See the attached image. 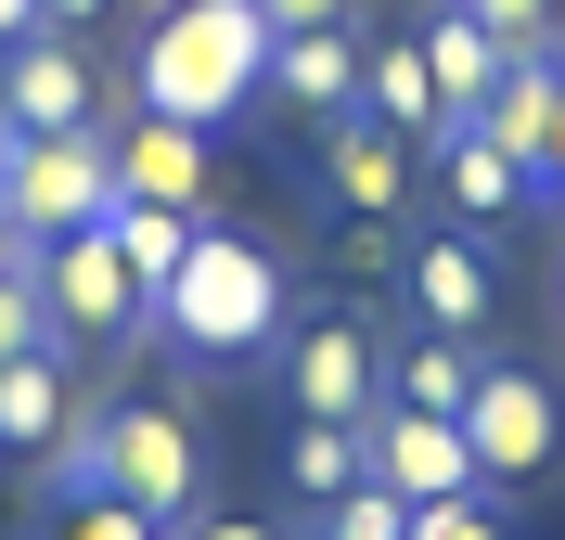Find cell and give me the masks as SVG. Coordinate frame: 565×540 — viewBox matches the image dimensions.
<instances>
[{
    "mask_svg": "<svg viewBox=\"0 0 565 540\" xmlns=\"http://www.w3.org/2000/svg\"><path fill=\"white\" fill-rule=\"evenodd\" d=\"M270 13L257 0H168L154 39L129 52V104L141 116H180V129H218V116L257 104V77H270Z\"/></svg>",
    "mask_w": 565,
    "mask_h": 540,
    "instance_id": "cell-1",
    "label": "cell"
},
{
    "mask_svg": "<svg viewBox=\"0 0 565 540\" xmlns=\"http://www.w3.org/2000/svg\"><path fill=\"white\" fill-rule=\"evenodd\" d=\"M141 322L180 360H257V348H282V257L257 232H232V219H193V245H180L168 296Z\"/></svg>",
    "mask_w": 565,
    "mask_h": 540,
    "instance_id": "cell-2",
    "label": "cell"
},
{
    "mask_svg": "<svg viewBox=\"0 0 565 540\" xmlns=\"http://www.w3.org/2000/svg\"><path fill=\"white\" fill-rule=\"evenodd\" d=\"M52 489H116L154 528H193L206 515V451H193V412L168 399H129V412H90V425L52 437Z\"/></svg>",
    "mask_w": 565,
    "mask_h": 540,
    "instance_id": "cell-3",
    "label": "cell"
},
{
    "mask_svg": "<svg viewBox=\"0 0 565 540\" xmlns=\"http://www.w3.org/2000/svg\"><path fill=\"white\" fill-rule=\"evenodd\" d=\"M116 207V129H13V155H0V219L26 232V245H65V232H90V219Z\"/></svg>",
    "mask_w": 565,
    "mask_h": 540,
    "instance_id": "cell-4",
    "label": "cell"
},
{
    "mask_svg": "<svg viewBox=\"0 0 565 540\" xmlns=\"http://www.w3.org/2000/svg\"><path fill=\"white\" fill-rule=\"evenodd\" d=\"M39 309H52V348H104L141 322V284L104 232H65V245H39Z\"/></svg>",
    "mask_w": 565,
    "mask_h": 540,
    "instance_id": "cell-5",
    "label": "cell"
},
{
    "mask_svg": "<svg viewBox=\"0 0 565 540\" xmlns=\"http://www.w3.org/2000/svg\"><path fill=\"white\" fill-rule=\"evenodd\" d=\"M282 399H296V425H373V399H386V348L334 309L282 348Z\"/></svg>",
    "mask_w": 565,
    "mask_h": 540,
    "instance_id": "cell-6",
    "label": "cell"
},
{
    "mask_svg": "<svg viewBox=\"0 0 565 540\" xmlns=\"http://www.w3.org/2000/svg\"><path fill=\"white\" fill-rule=\"evenodd\" d=\"M462 451H476V476H489V489L553 476V387H540V373H514V360H489V373H476V399H462Z\"/></svg>",
    "mask_w": 565,
    "mask_h": 540,
    "instance_id": "cell-7",
    "label": "cell"
},
{
    "mask_svg": "<svg viewBox=\"0 0 565 540\" xmlns=\"http://www.w3.org/2000/svg\"><path fill=\"white\" fill-rule=\"evenodd\" d=\"M360 464H373V489H398V502H462V489H489V476H476V451H462V425L398 412V399H373Z\"/></svg>",
    "mask_w": 565,
    "mask_h": 540,
    "instance_id": "cell-8",
    "label": "cell"
},
{
    "mask_svg": "<svg viewBox=\"0 0 565 540\" xmlns=\"http://www.w3.org/2000/svg\"><path fill=\"white\" fill-rule=\"evenodd\" d=\"M412 180H424V142H398L386 116H360V104L321 116V193H334L348 219H398Z\"/></svg>",
    "mask_w": 565,
    "mask_h": 540,
    "instance_id": "cell-9",
    "label": "cell"
},
{
    "mask_svg": "<svg viewBox=\"0 0 565 540\" xmlns=\"http://www.w3.org/2000/svg\"><path fill=\"white\" fill-rule=\"evenodd\" d=\"M0 116H13V129H104V77H90V52H77V39H13V52H0Z\"/></svg>",
    "mask_w": 565,
    "mask_h": 540,
    "instance_id": "cell-10",
    "label": "cell"
},
{
    "mask_svg": "<svg viewBox=\"0 0 565 540\" xmlns=\"http://www.w3.org/2000/svg\"><path fill=\"white\" fill-rule=\"evenodd\" d=\"M462 129H476V142H501L514 168L553 180V142H565V65H553V52H514V65L489 77V104L462 116Z\"/></svg>",
    "mask_w": 565,
    "mask_h": 540,
    "instance_id": "cell-11",
    "label": "cell"
},
{
    "mask_svg": "<svg viewBox=\"0 0 565 540\" xmlns=\"http://www.w3.org/2000/svg\"><path fill=\"white\" fill-rule=\"evenodd\" d=\"M116 193L206 219V129H180V116H141V104H129V129H116Z\"/></svg>",
    "mask_w": 565,
    "mask_h": 540,
    "instance_id": "cell-12",
    "label": "cell"
},
{
    "mask_svg": "<svg viewBox=\"0 0 565 540\" xmlns=\"http://www.w3.org/2000/svg\"><path fill=\"white\" fill-rule=\"evenodd\" d=\"M398 284H412V322H424V335H476V322L501 309V284H489V245H476V232H424Z\"/></svg>",
    "mask_w": 565,
    "mask_h": 540,
    "instance_id": "cell-13",
    "label": "cell"
},
{
    "mask_svg": "<svg viewBox=\"0 0 565 540\" xmlns=\"http://www.w3.org/2000/svg\"><path fill=\"white\" fill-rule=\"evenodd\" d=\"M424 155H437V180H450V219H462V232H489V219H514V207H540V193H553L540 168H514V155L476 142V129H437Z\"/></svg>",
    "mask_w": 565,
    "mask_h": 540,
    "instance_id": "cell-14",
    "label": "cell"
},
{
    "mask_svg": "<svg viewBox=\"0 0 565 540\" xmlns=\"http://www.w3.org/2000/svg\"><path fill=\"white\" fill-rule=\"evenodd\" d=\"M270 104H296V116H348L360 104V39L348 27H296V39H270V77H257Z\"/></svg>",
    "mask_w": 565,
    "mask_h": 540,
    "instance_id": "cell-15",
    "label": "cell"
},
{
    "mask_svg": "<svg viewBox=\"0 0 565 540\" xmlns=\"http://www.w3.org/2000/svg\"><path fill=\"white\" fill-rule=\"evenodd\" d=\"M360 116H386L398 142H437V77H424V39H360Z\"/></svg>",
    "mask_w": 565,
    "mask_h": 540,
    "instance_id": "cell-16",
    "label": "cell"
},
{
    "mask_svg": "<svg viewBox=\"0 0 565 540\" xmlns=\"http://www.w3.org/2000/svg\"><path fill=\"white\" fill-rule=\"evenodd\" d=\"M412 39H424V77H437V116H450V129H462L476 104H489V77L514 65V52H501V39L476 27V13H437V27H412Z\"/></svg>",
    "mask_w": 565,
    "mask_h": 540,
    "instance_id": "cell-17",
    "label": "cell"
},
{
    "mask_svg": "<svg viewBox=\"0 0 565 540\" xmlns=\"http://www.w3.org/2000/svg\"><path fill=\"white\" fill-rule=\"evenodd\" d=\"M476 335H424V348H398V373H386V399L398 412H437V425H462V399H476Z\"/></svg>",
    "mask_w": 565,
    "mask_h": 540,
    "instance_id": "cell-18",
    "label": "cell"
},
{
    "mask_svg": "<svg viewBox=\"0 0 565 540\" xmlns=\"http://www.w3.org/2000/svg\"><path fill=\"white\" fill-rule=\"evenodd\" d=\"M90 232H104V245L129 257V284H141V309H154V296H168V271H180V245H193V219H180V207H141V193H116V207L90 219Z\"/></svg>",
    "mask_w": 565,
    "mask_h": 540,
    "instance_id": "cell-19",
    "label": "cell"
},
{
    "mask_svg": "<svg viewBox=\"0 0 565 540\" xmlns=\"http://www.w3.org/2000/svg\"><path fill=\"white\" fill-rule=\"evenodd\" d=\"M77 412H65V373H52V348L0 360V451H52Z\"/></svg>",
    "mask_w": 565,
    "mask_h": 540,
    "instance_id": "cell-20",
    "label": "cell"
},
{
    "mask_svg": "<svg viewBox=\"0 0 565 540\" xmlns=\"http://www.w3.org/2000/svg\"><path fill=\"white\" fill-rule=\"evenodd\" d=\"M360 476H373L360 464V425H296L282 437V489H296V502H348Z\"/></svg>",
    "mask_w": 565,
    "mask_h": 540,
    "instance_id": "cell-21",
    "label": "cell"
},
{
    "mask_svg": "<svg viewBox=\"0 0 565 540\" xmlns=\"http://www.w3.org/2000/svg\"><path fill=\"white\" fill-rule=\"evenodd\" d=\"M39 540H168V528H154V515H129L116 489H65V515H52Z\"/></svg>",
    "mask_w": 565,
    "mask_h": 540,
    "instance_id": "cell-22",
    "label": "cell"
},
{
    "mask_svg": "<svg viewBox=\"0 0 565 540\" xmlns=\"http://www.w3.org/2000/svg\"><path fill=\"white\" fill-rule=\"evenodd\" d=\"M321 540H412V502H398V489H373V476H360L348 502H321Z\"/></svg>",
    "mask_w": 565,
    "mask_h": 540,
    "instance_id": "cell-23",
    "label": "cell"
},
{
    "mask_svg": "<svg viewBox=\"0 0 565 540\" xmlns=\"http://www.w3.org/2000/svg\"><path fill=\"white\" fill-rule=\"evenodd\" d=\"M26 348H52V309H39V257H13L0 271V360H26Z\"/></svg>",
    "mask_w": 565,
    "mask_h": 540,
    "instance_id": "cell-24",
    "label": "cell"
},
{
    "mask_svg": "<svg viewBox=\"0 0 565 540\" xmlns=\"http://www.w3.org/2000/svg\"><path fill=\"white\" fill-rule=\"evenodd\" d=\"M412 540H514V528L489 489H462V502H412Z\"/></svg>",
    "mask_w": 565,
    "mask_h": 540,
    "instance_id": "cell-25",
    "label": "cell"
},
{
    "mask_svg": "<svg viewBox=\"0 0 565 540\" xmlns=\"http://www.w3.org/2000/svg\"><path fill=\"white\" fill-rule=\"evenodd\" d=\"M450 13H476L501 52H553V0H450Z\"/></svg>",
    "mask_w": 565,
    "mask_h": 540,
    "instance_id": "cell-26",
    "label": "cell"
},
{
    "mask_svg": "<svg viewBox=\"0 0 565 540\" xmlns=\"http://www.w3.org/2000/svg\"><path fill=\"white\" fill-rule=\"evenodd\" d=\"M257 13H270L282 39H296V27H348V0H257Z\"/></svg>",
    "mask_w": 565,
    "mask_h": 540,
    "instance_id": "cell-27",
    "label": "cell"
},
{
    "mask_svg": "<svg viewBox=\"0 0 565 540\" xmlns=\"http://www.w3.org/2000/svg\"><path fill=\"white\" fill-rule=\"evenodd\" d=\"M180 540H282V528H257V515H193Z\"/></svg>",
    "mask_w": 565,
    "mask_h": 540,
    "instance_id": "cell-28",
    "label": "cell"
},
{
    "mask_svg": "<svg viewBox=\"0 0 565 540\" xmlns=\"http://www.w3.org/2000/svg\"><path fill=\"white\" fill-rule=\"evenodd\" d=\"M39 27H52V39H77V27H104V0H39Z\"/></svg>",
    "mask_w": 565,
    "mask_h": 540,
    "instance_id": "cell-29",
    "label": "cell"
},
{
    "mask_svg": "<svg viewBox=\"0 0 565 540\" xmlns=\"http://www.w3.org/2000/svg\"><path fill=\"white\" fill-rule=\"evenodd\" d=\"M13 39H39V0H0V52H13Z\"/></svg>",
    "mask_w": 565,
    "mask_h": 540,
    "instance_id": "cell-30",
    "label": "cell"
},
{
    "mask_svg": "<svg viewBox=\"0 0 565 540\" xmlns=\"http://www.w3.org/2000/svg\"><path fill=\"white\" fill-rule=\"evenodd\" d=\"M0 155H13V116H0Z\"/></svg>",
    "mask_w": 565,
    "mask_h": 540,
    "instance_id": "cell-31",
    "label": "cell"
}]
</instances>
